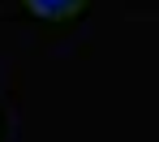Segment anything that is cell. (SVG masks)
I'll list each match as a JSON object with an SVG mask.
<instances>
[{
	"label": "cell",
	"instance_id": "cell-1",
	"mask_svg": "<svg viewBox=\"0 0 159 142\" xmlns=\"http://www.w3.org/2000/svg\"><path fill=\"white\" fill-rule=\"evenodd\" d=\"M26 4L39 13V17H69V13L82 9V0H26Z\"/></svg>",
	"mask_w": 159,
	"mask_h": 142
}]
</instances>
